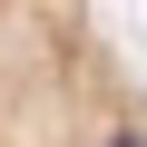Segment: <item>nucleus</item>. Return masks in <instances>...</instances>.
<instances>
[{
  "instance_id": "nucleus-1",
  "label": "nucleus",
  "mask_w": 147,
  "mask_h": 147,
  "mask_svg": "<svg viewBox=\"0 0 147 147\" xmlns=\"http://www.w3.org/2000/svg\"><path fill=\"white\" fill-rule=\"evenodd\" d=\"M0 147H147V79L98 0H0Z\"/></svg>"
}]
</instances>
